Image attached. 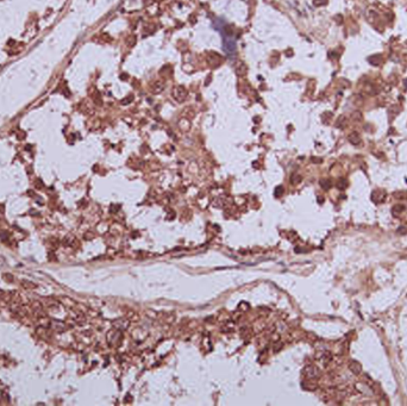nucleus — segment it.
<instances>
[{
  "label": "nucleus",
  "instance_id": "nucleus-1",
  "mask_svg": "<svg viewBox=\"0 0 407 406\" xmlns=\"http://www.w3.org/2000/svg\"><path fill=\"white\" fill-rule=\"evenodd\" d=\"M187 91H186V88H183V87H181V86H179V87H175L174 88V91H173V96H174V99H176L179 102H181V101H183L186 98H187Z\"/></svg>",
  "mask_w": 407,
  "mask_h": 406
},
{
  "label": "nucleus",
  "instance_id": "nucleus-2",
  "mask_svg": "<svg viewBox=\"0 0 407 406\" xmlns=\"http://www.w3.org/2000/svg\"><path fill=\"white\" fill-rule=\"evenodd\" d=\"M386 197H387L386 192H385V191H380V190L373 191V193H371V195H370V198H371L373 203H375V204L383 203V201H385V199H386Z\"/></svg>",
  "mask_w": 407,
  "mask_h": 406
},
{
  "label": "nucleus",
  "instance_id": "nucleus-3",
  "mask_svg": "<svg viewBox=\"0 0 407 406\" xmlns=\"http://www.w3.org/2000/svg\"><path fill=\"white\" fill-rule=\"evenodd\" d=\"M304 373H305V375H306L308 379H317V378L320 375L319 369L315 367V366H307V367L305 368Z\"/></svg>",
  "mask_w": 407,
  "mask_h": 406
},
{
  "label": "nucleus",
  "instance_id": "nucleus-4",
  "mask_svg": "<svg viewBox=\"0 0 407 406\" xmlns=\"http://www.w3.org/2000/svg\"><path fill=\"white\" fill-rule=\"evenodd\" d=\"M348 139H349V142L352 144V145H360L361 144V142H362V139H361V136H360V134L358 132H356V131H354V132H351L349 136H348Z\"/></svg>",
  "mask_w": 407,
  "mask_h": 406
},
{
  "label": "nucleus",
  "instance_id": "nucleus-5",
  "mask_svg": "<svg viewBox=\"0 0 407 406\" xmlns=\"http://www.w3.org/2000/svg\"><path fill=\"white\" fill-rule=\"evenodd\" d=\"M349 368H350V370H351L354 374H356V375L361 374V372H362V366H361L358 362H356V361H352V362L349 365Z\"/></svg>",
  "mask_w": 407,
  "mask_h": 406
},
{
  "label": "nucleus",
  "instance_id": "nucleus-6",
  "mask_svg": "<svg viewBox=\"0 0 407 406\" xmlns=\"http://www.w3.org/2000/svg\"><path fill=\"white\" fill-rule=\"evenodd\" d=\"M163 88H164V83L161 82V81H157L155 85L151 87V92L154 94H160V93L163 92Z\"/></svg>",
  "mask_w": 407,
  "mask_h": 406
},
{
  "label": "nucleus",
  "instance_id": "nucleus-7",
  "mask_svg": "<svg viewBox=\"0 0 407 406\" xmlns=\"http://www.w3.org/2000/svg\"><path fill=\"white\" fill-rule=\"evenodd\" d=\"M404 211H405V206H404L402 204H398V205L393 206V209H392V214H393L394 217H399Z\"/></svg>",
  "mask_w": 407,
  "mask_h": 406
},
{
  "label": "nucleus",
  "instance_id": "nucleus-8",
  "mask_svg": "<svg viewBox=\"0 0 407 406\" xmlns=\"http://www.w3.org/2000/svg\"><path fill=\"white\" fill-rule=\"evenodd\" d=\"M347 124H348V119H347V117L345 116H341L338 119H337V122H336V126L339 128V129L345 128Z\"/></svg>",
  "mask_w": 407,
  "mask_h": 406
},
{
  "label": "nucleus",
  "instance_id": "nucleus-9",
  "mask_svg": "<svg viewBox=\"0 0 407 406\" xmlns=\"http://www.w3.org/2000/svg\"><path fill=\"white\" fill-rule=\"evenodd\" d=\"M381 55H373L369 57V63L371 66H380L381 63Z\"/></svg>",
  "mask_w": 407,
  "mask_h": 406
},
{
  "label": "nucleus",
  "instance_id": "nucleus-10",
  "mask_svg": "<svg viewBox=\"0 0 407 406\" xmlns=\"http://www.w3.org/2000/svg\"><path fill=\"white\" fill-rule=\"evenodd\" d=\"M337 187L339 188V190H345L347 187H348V181L345 180V179H341V180H338V182H337Z\"/></svg>",
  "mask_w": 407,
  "mask_h": 406
},
{
  "label": "nucleus",
  "instance_id": "nucleus-11",
  "mask_svg": "<svg viewBox=\"0 0 407 406\" xmlns=\"http://www.w3.org/2000/svg\"><path fill=\"white\" fill-rule=\"evenodd\" d=\"M291 181L293 185H296V184H299V182L301 181V176H300L299 174H296V173H294V174L291 176Z\"/></svg>",
  "mask_w": 407,
  "mask_h": 406
},
{
  "label": "nucleus",
  "instance_id": "nucleus-12",
  "mask_svg": "<svg viewBox=\"0 0 407 406\" xmlns=\"http://www.w3.org/2000/svg\"><path fill=\"white\" fill-rule=\"evenodd\" d=\"M320 186L324 188V190H329L331 187V181L330 180H321L320 181Z\"/></svg>",
  "mask_w": 407,
  "mask_h": 406
},
{
  "label": "nucleus",
  "instance_id": "nucleus-13",
  "mask_svg": "<svg viewBox=\"0 0 407 406\" xmlns=\"http://www.w3.org/2000/svg\"><path fill=\"white\" fill-rule=\"evenodd\" d=\"M329 0H313V4L314 6H323V5H326Z\"/></svg>",
  "mask_w": 407,
  "mask_h": 406
},
{
  "label": "nucleus",
  "instance_id": "nucleus-14",
  "mask_svg": "<svg viewBox=\"0 0 407 406\" xmlns=\"http://www.w3.org/2000/svg\"><path fill=\"white\" fill-rule=\"evenodd\" d=\"M283 193V187L282 186H279L275 188V197H281Z\"/></svg>",
  "mask_w": 407,
  "mask_h": 406
},
{
  "label": "nucleus",
  "instance_id": "nucleus-15",
  "mask_svg": "<svg viewBox=\"0 0 407 406\" xmlns=\"http://www.w3.org/2000/svg\"><path fill=\"white\" fill-rule=\"evenodd\" d=\"M395 107H396V106H392V107L389 109V113H390V115H392V113H393V115H396V113L399 112V109H395Z\"/></svg>",
  "mask_w": 407,
  "mask_h": 406
},
{
  "label": "nucleus",
  "instance_id": "nucleus-16",
  "mask_svg": "<svg viewBox=\"0 0 407 406\" xmlns=\"http://www.w3.org/2000/svg\"><path fill=\"white\" fill-rule=\"evenodd\" d=\"M354 116H356V117H355V119H356V120H360V119L362 118V113L357 111V112H355V113H354Z\"/></svg>",
  "mask_w": 407,
  "mask_h": 406
},
{
  "label": "nucleus",
  "instance_id": "nucleus-17",
  "mask_svg": "<svg viewBox=\"0 0 407 406\" xmlns=\"http://www.w3.org/2000/svg\"><path fill=\"white\" fill-rule=\"evenodd\" d=\"M129 41H130V42H129V45H130V47H132V45L135 44V42H136V37H135V36H132V37H130V38H129Z\"/></svg>",
  "mask_w": 407,
  "mask_h": 406
},
{
  "label": "nucleus",
  "instance_id": "nucleus-18",
  "mask_svg": "<svg viewBox=\"0 0 407 406\" xmlns=\"http://www.w3.org/2000/svg\"><path fill=\"white\" fill-rule=\"evenodd\" d=\"M132 101V96H129V99H124L121 102L123 104H129V102H131Z\"/></svg>",
  "mask_w": 407,
  "mask_h": 406
},
{
  "label": "nucleus",
  "instance_id": "nucleus-19",
  "mask_svg": "<svg viewBox=\"0 0 407 406\" xmlns=\"http://www.w3.org/2000/svg\"><path fill=\"white\" fill-rule=\"evenodd\" d=\"M398 232H399V233H402V235H404V233H406V228H404V226H402V228H400V229L398 230Z\"/></svg>",
  "mask_w": 407,
  "mask_h": 406
},
{
  "label": "nucleus",
  "instance_id": "nucleus-20",
  "mask_svg": "<svg viewBox=\"0 0 407 406\" xmlns=\"http://www.w3.org/2000/svg\"><path fill=\"white\" fill-rule=\"evenodd\" d=\"M312 161H314L315 163H319V162H321V158H312Z\"/></svg>",
  "mask_w": 407,
  "mask_h": 406
}]
</instances>
